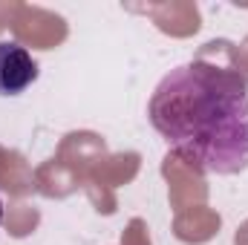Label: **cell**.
Wrapping results in <instances>:
<instances>
[{
    "instance_id": "6da1fadb",
    "label": "cell",
    "mask_w": 248,
    "mask_h": 245,
    "mask_svg": "<svg viewBox=\"0 0 248 245\" xmlns=\"http://www.w3.org/2000/svg\"><path fill=\"white\" fill-rule=\"evenodd\" d=\"M147 119L205 173L234 176L248 168V84L234 66L190 61L170 69L150 95Z\"/></svg>"
},
{
    "instance_id": "3957f363",
    "label": "cell",
    "mask_w": 248,
    "mask_h": 245,
    "mask_svg": "<svg viewBox=\"0 0 248 245\" xmlns=\"http://www.w3.org/2000/svg\"><path fill=\"white\" fill-rule=\"evenodd\" d=\"M0 219H3V202H0Z\"/></svg>"
},
{
    "instance_id": "7a4b0ae2",
    "label": "cell",
    "mask_w": 248,
    "mask_h": 245,
    "mask_svg": "<svg viewBox=\"0 0 248 245\" xmlns=\"http://www.w3.org/2000/svg\"><path fill=\"white\" fill-rule=\"evenodd\" d=\"M38 81V63L32 52L15 41H0V95L15 98Z\"/></svg>"
}]
</instances>
